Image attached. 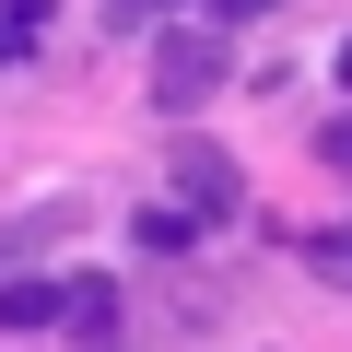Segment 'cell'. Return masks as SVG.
Masks as SVG:
<instances>
[{
    "label": "cell",
    "instance_id": "obj_1",
    "mask_svg": "<svg viewBox=\"0 0 352 352\" xmlns=\"http://www.w3.org/2000/svg\"><path fill=\"white\" fill-rule=\"evenodd\" d=\"M223 71H235L223 24H153V106H164V118H200V106L223 94Z\"/></svg>",
    "mask_w": 352,
    "mask_h": 352
},
{
    "label": "cell",
    "instance_id": "obj_7",
    "mask_svg": "<svg viewBox=\"0 0 352 352\" xmlns=\"http://www.w3.org/2000/svg\"><path fill=\"white\" fill-rule=\"evenodd\" d=\"M164 12H176V0H106V24H118V36H153Z\"/></svg>",
    "mask_w": 352,
    "mask_h": 352
},
{
    "label": "cell",
    "instance_id": "obj_6",
    "mask_svg": "<svg viewBox=\"0 0 352 352\" xmlns=\"http://www.w3.org/2000/svg\"><path fill=\"white\" fill-rule=\"evenodd\" d=\"M71 329H118V294L106 282H71Z\"/></svg>",
    "mask_w": 352,
    "mask_h": 352
},
{
    "label": "cell",
    "instance_id": "obj_3",
    "mask_svg": "<svg viewBox=\"0 0 352 352\" xmlns=\"http://www.w3.org/2000/svg\"><path fill=\"white\" fill-rule=\"evenodd\" d=\"M71 317V282H0V329H59Z\"/></svg>",
    "mask_w": 352,
    "mask_h": 352
},
{
    "label": "cell",
    "instance_id": "obj_4",
    "mask_svg": "<svg viewBox=\"0 0 352 352\" xmlns=\"http://www.w3.org/2000/svg\"><path fill=\"white\" fill-rule=\"evenodd\" d=\"M294 258H305L317 282H340V294H352V223H317V235H294Z\"/></svg>",
    "mask_w": 352,
    "mask_h": 352
},
{
    "label": "cell",
    "instance_id": "obj_8",
    "mask_svg": "<svg viewBox=\"0 0 352 352\" xmlns=\"http://www.w3.org/2000/svg\"><path fill=\"white\" fill-rule=\"evenodd\" d=\"M317 153H329V164L352 176V118H329V129H317Z\"/></svg>",
    "mask_w": 352,
    "mask_h": 352
},
{
    "label": "cell",
    "instance_id": "obj_2",
    "mask_svg": "<svg viewBox=\"0 0 352 352\" xmlns=\"http://www.w3.org/2000/svg\"><path fill=\"white\" fill-rule=\"evenodd\" d=\"M235 200H247V164L235 153H176V212L188 223H235Z\"/></svg>",
    "mask_w": 352,
    "mask_h": 352
},
{
    "label": "cell",
    "instance_id": "obj_9",
    "mask_svg": "<svg viewBox=\"0 0 352 352\" xmlns=\"http://www.w3.org/2000/svg\"><path fill=\"white\" fill-rule=\"evenodd\" d=\"M258 12H270V0H212V12H200V24H258Z\"/></svg>",
    "mask_w": 352,
    "mask_h": 352
},
{
    "label": "cell",
    "instance_id": "obj_5",
    "mask_svg": "<svg viewBox=\"0 0 352 352\" xmlns=\"http://www.w3.org/2000/svg\"><path fill=\"white\" fill-rule=\"evenodd\" d=\"M36 36H47V0H0V59H24Z\"/></svg>",
    "mask_w": 352,
    "mask_h": 352
}]
</instances>
